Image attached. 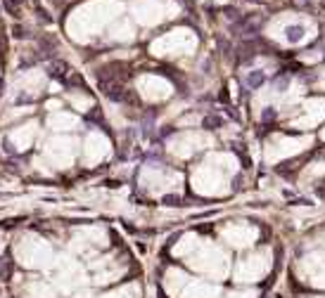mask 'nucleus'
Wrapping results in <instances>:
<instances>
[{
	"mask_svg": "<svg viewBox=\"0 0 325 298\" xmlns=\"http://www.w3.org/2000/svg\"><path fill=\"white\" fill-rule=\"evenodd\" d=\"M287 41L290 43H299L301 38H304V26H287Z\"/></svg>",
	"mask_w": 325,
	"mask_h": 298,
	"instance_id": "nucleus-2",
	"label": "nucleus"
},
{
	"mask_svg": "<svg viewBox=\"0 0 325 298\" xmlns=\"http://www.w3.org/2000/svg\"><path fill=\"white\" fill-rule=\"evenodd\" d=\"M12 33H14V38H29V29H24L22 24H14Z\"/></svg>",
	"mask_w": 325,
	"mask_h": 298,
	"instance_id": "nucleus-6",
	"label": "nucleus"
},
{
	"mask_svg": "<svg viewBox=\"0 0 325 298\" xmlns=\"http://www.w3.org/2000/svg\"><path fill=\"white\" fill-rule=\"evenodd\" d=\"M38 45H41V52H43L45 57H52L57 52V41L50 36H43L41 41H38Z\"/></svg>",
	"mask_w": 325,
	"mask_h": 298,
	"instance_id": "nucleus-1",
	"label": "nucleus"
},
{
	"mask_svg": "<svg viewBox=\"0 0 325 298\" xmlns=\"http://www.w3.org/2000/svg\"><path fill=\"white\" fill-rule=\"evenodd\" d=\"M264 81H266L264 71H251L249 76H247V85H249V88H259Z\"/></svg>",
	"mask_w": 325,
	"mask_h": 298,
	"instance_id": "nucleus-3",
	"label": "nucleus"
},
{
	"mask_svg": "<svg viewBox=\"0 0 325 298\" xmlns=\"http://www.w3.org/2000/svg\"><path fill=\"white\" fill-rule=\"evenodd\" d=\"M185 3H188V0H185Z\"/></svg>",
	"mask_w": 325,
	"mask_h": 298,
	"instance_id": "nucleus-10",
	"label": "nucleus"
},
{
	"mask_svg": "<svg viewBox=\"0 0 325 298\" xmlns=\"http://www.w3.org/2000/svg\"><path fill=\"white\" fill-rule=\"evenodd\" d=\"M219 126H223L221 116H207V118H204V128H209V130H214V128H219Z\"/></svg>",
	"mask_w": 325,
	"mask_h": 298,
	"instance_id": "nucleus-5",
	"label": "nucleus"
},
{
	"mask_svg": "<svg viewBox=\"0 0 325 298\" xmlns=\"http://www.w3.org/2000/svg\"><path fill=\"white\" fill-rule=\"evenodd\" d=\"M10 274H12V263L7 261V265H3V270H0V277L5 280V277H10Z\"/></svg>",
	"mask_w": 325,
	"mask_h": 298,
	"instance_id": "nucleus-8",
	"label": "nucleus"
},
{
	"mask_svg": "<svg viewBox=\"0 0 325 298\" xmlns=\"http://www.w3.org/2000/svg\"><path fill=\"white\" fill-rule=\"evenodd\" d=\"M164 204L166 206H176V204H180V199L178 196H164Z\"/></svg>",
	"mask_w": 325,
	"mask_h": 298,
	"instance_id": "nucleus-9",
	"label": "nucleus"
},
{
	"mask_svg": "<svg viewBox=\"0 0 325 298\" xmlns=\"http://www.w3.org/2000/svg\"><path fill=\"white\" fill-rule=\"evenodd\" d=\"M17 223H19V218H7V220H3V223H0V227H3V230H5V227L10 230V227H14Z\"/></svg>",
	"mask_w": 325,
	"mask_h": 298,
	"instance_id": "nucleus-7",
	"label": "nucleus"
},
{
	"mask_svg": "<svg viewBox=\"0 0 325 298\" xmlns=\"http://www.w3.org/2000/svg\"><path fill=\"white\" fill-rule=\"evenodd\" d=\"M323 3H325V0H323Z\"/></svg>",
	"mask_w": 325,
	"mask_h": 298,
	"instance_id": "nucleus-11",
	"label": "nucleus"
},
{
	"mask_svg": "<svg viewBox=\"0 0 325 298\" xmlns=\"http://www.w3.org/2000/svg\"><path fill=\"white\" fill-rule=\"evenodd\" d=\"M22 3H24V0H3L5 10L12 14V17H19V5H22Z\"/></svg>",
	"mask_w": 325,
	"mask_h": 298,
	"instance_id": "nucleus-4",
	"label": "nucleus"
}]
</instances>
